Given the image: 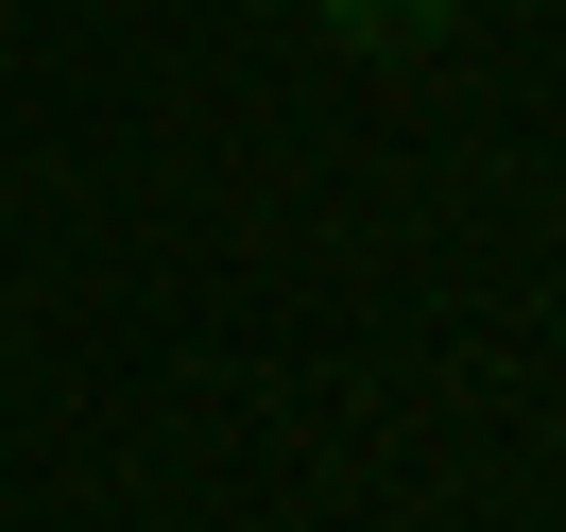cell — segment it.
Listing matches in <instances>:
<instances>
[{"label":"cell","mask_w":566,"mask_h":532,"mask_svg":"<svg viewBox=\"0 0 566 532\" xmlns=\"http://www.w3.org/2000/svg\"><path fill=\"white\" fill-rule=\"evenodd\" d=\"M292 18H310V35H344V52H429L463 0H292Z\"/></svg>","instance_id":"obj_1"}]
</instances>
